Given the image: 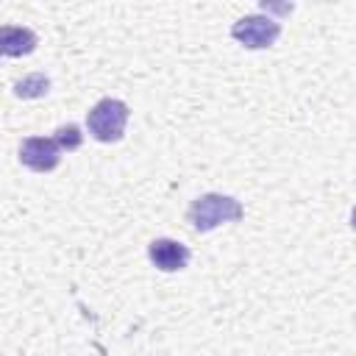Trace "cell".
I'll return each mask as SVG.
<instances>
[{
	"mask_svg": "<svg viewBox=\"0 0 356 356\" xmlns=\"http://www.w3.org/2000/svg\"><path fill=\"white\" fill-rule=\"evenodd\" d=\"M242 214H245V209H242V203L239 200H234V197H228V195H214V192H209V195H200L192 206H189V222H192V228L197 231V234H206V231H211V228H217V225H222V222H231V220H242Z\"/></svg>",
	"mask_w": 356,
	"mask_h": 356,
	"instance_id": "1",
	"label": "cell"
},
{
	"mask_svg": "<svg viewBox=\"0 0 356 356\" xmlns=\"http://www.w3.org/2000/svg\"><path fill=\"white\" fill-rule=\"evenodd\" d=\"M128 122V106L117 97H103L86 114V128L97 142H120Z\"/></svg>",
	"mask_w": 356,
	"mask_h": 356,
	"instance_id": "2",
	"label": "cell"
},
{
	"mask_svg": "<svg viewBox=\"0 0 356 356\" xmlns=\"http://www.w3.org/2000/svg\"><path fill=\"white\" fill-rule=\"evenodd\" d=\"M231 36H234L239 44L250 47V50H261V47L275 44V39L281 36V25H278L273 17H259V14H253V17L236 19L234 28H231Z\"/></svg>",
	"mask_w": 356,
	"mask_h": 356,
	"instance_id": "3",
	"label": "cell"
},
{
	"mask_svg": "<svg viewBox=\"0 0 356 356\" xmlns=\"http://www.w3.org/2000/svg\"><path fill=\"white\" fill-rule=\"evenodd\" d=\"M58 159H61V145L58 139L53 136H31L22 142L19 147V161L36 172H50L58 167Z\"/></svg>",
	"mask_w": 356,
	"mask_h": 356,
	"instance_id": "4",
	"label": "cell"
},
{
	"mask_svg": "<svg viewBox=\"0 0 356 356\" xmlns=\"http://www.w3.org/2000/svg\"><path fill=\"white\" fill-rule=\"evenodd\" d=\"M147 256L164 273H178L189 264V248L175 239H153L147 248Z\"/></svg>",
	"mask_w": 356,
	"mask_h": 356,
	"instance_id": "5",
	"label": "cell"
},
{
	"mask_svg": "<svg viewBox=\"0 0 356 356\" xmlns=\"http://www.w3.org/2000/svg\"><path fill=\"white\" fill-rule=\"evenodd\" d=\"M36 47V33L31 28L6 25L3 28V56H28Z\"/></svg>",
	"mask_w": 356,
	"mask_h": 356,
	"instance_id": "6",
	"label": "cell"
},
{
	"mask_svg": "<svg viewBox=\"0 0 356 356\" xmlns=\"http://www.w3.org/2000/svg\"><path fill=\"white\" fill-rule=\"evenodd\" d=\"M47 86H50V81L44 75H28L14 86V92H17V97H42L47 92Z\"/></svg>",
	"mask_w": 356,
	"mask_h": 356,
	"instance_id": "7",
	"label": "cell"
},
{
	"mask_svg": "<svg viewBox=\"0 0 356 356\" xmlns=\"http://www.w3.org/2000/svg\"><path fill=\"white\" fill-rule=\"evenodd\" d=\"M56 139H58V145L67 147V150H75V147L81 145V134H78L75 125H64V128H58V131H56Z\"/></svg>",
	"mask_w": 356,
	"mask_h": 356,
	"instance_id": "8",
	"label": "cell"
},
{
	"mask_svg": "<svg viewBox=\"0 0 356 356\" xmlns=\"http://www.w3.org/2000/svg\"><path fill=\"white\" fill-rule=\"evenodd\" d=\"M350 225H353V231H356V209L350 211Z\"/></svg>",
	"mask_w": 356,
	"mask_h": 356,
	"instance_id": "9",
	"label": "cell"
}]
</instances>
